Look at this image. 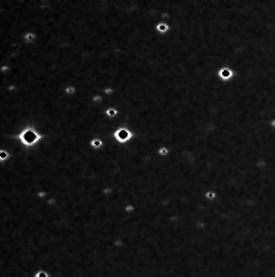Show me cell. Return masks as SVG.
<instances>
[{"instance_id": "obj_1", "label": "cell", "mask_w": 275, "mask_h": 277, "mask_svg": "<svg viewBox=\"0 0 275 277\" xmlns=\"http://www.w3.org/2000/svg\"><path fill=\"white\" fill-rule=\"evenodd\" d=\"M20 141L25 145H35L42 138L33 128H26L20 133Z\"/></svg>"}, {"instance_id": "obj_2", "label": "cell", "mask_w": 275, "mask_h": 277, "mask_svg": "<svg viewBox=\"0 0 275 277\" xmlns=\"http://www.w3.org/2000/svg\"><path fill=\"white\" fill-rule=\"evenodd\" d=\"M132 137H133V133H132L129 129H127V128H119V129H117V131L114 132V138H115L118 142H122V143L129 141Z\"/></svg>"}, {"instance_id": "obj_3", "label": "cell", "mask_w": 275, "mask_h": 277, "mask_svg": "<svg viewBox=\"0 0 275 277\" xmlns=\"http://www.w3.org/2000/svg\"><path fill=\"white\" fill-rule=\"evenodd\" d=\"M23 39H25L27 43H28V42H33V41L36 39V33H35V32H27V33H25Z\"/></svg>"}, {"instance_id": "obj_4", "label": "cell", "mask_w": 275, "mask_h": 277, "mask_svg": "<svg viewBox=\"0 0 275 277\" xmlns=\"http://www.w3.org/2000/svg\"><path fill=\"white\" fill-rule=\"evenodd\" d=\"M9 159V153L5 149H0V161H5Z\"/></svg>"}, {"instance_id": "obj_5", "label": "cell", "mask_w": 275, "mask_h": 277, "mask_svg": "<svg viewBox=\"0 0 275 277\" xmlns=\"http://www.w3.org/2000/svg\"><path fill=\"white\" fill-rule=\"evenodd\" d=\"M91 145H92L94 148H100V147L102 145V142H101L100 139H94V141L91 142Z\"/></svg>"}, {"instance_id": "obj_6", "label": "cell", "mask_w": 275, "mask_h": 277, "mask_svg": "<svg viewBox=\"0 0 275 277\" xmlns=\"http://www.w3.org/2000/svg\"><path fill=\"white\" fill-rule=\"evenodd\" d=\"M157 30H159L160 32H166V31L168 30V26H166V25L161 24V25H159V26H157Z\"/></svg>"}, {"instance_id": "obj_7", "label": "cell", "mask_w": 275, "mask_h": 277, "mask_svg": "<svg viewBox=\"0 0 275 277\" xmlns=\"http://www.w3.org/2000/svg\"><path fill=\"white\" fill-rule=\"evenodd\" d=\"M106 113L108 116H115L117 115V111H115L114 108H108V110L106 111Z\"/></svg>"}, {"instance_id": "obj_8", "label": "cell", "mask_w": 275, "mask_h": 277, "mask_svg": "<svg viewBox=\"0 0 275 277\" xmlns=\"http://www.w3.org/2000/svg\"><path fill=\"white\" fill-rule=\"evenodd\" d=\"M65 93H67V94H75V87L68 86L67 89H65Z\"/></svg>"}, {"instance_id": "obj_9", "label": "cell", "mask_w": 275, "mask_h": 277, "mask_svg": "<svg viewBox=\"0 0 275 277\" xmlns=\"http://www.w3.org/2000/svg\"><path fill=\"white\" fill-rule=\"evenodd\" d=\"M35 276L36 277H48V273L47 272H44V271H39V272H37Z\"/></svg>"}, {"instance_id": "obj_10", "label": "cell", "mask_w": 275, "mask_h": 277, "mask_svg": "<svg viewBox=\"0 0 275 277\" xmlns=\"http://www.w3.org/2000/svg\"><path fill=\"white\" fill-rule=\"evenodd\" d=\"M0 70H1V72H4V73H6V72L9 70V67H8V65H5V67H3V68H1Z\"/></svg>"}, {"instance_id": "obj_11", "label": "cell", "mask_w": 275, "mask_h": 277, "mask_svg": "<svg viewBox=\"0 0 275 277\" xmlns=\"http://www.w3.org/2000/svg\"><path fill=\"white\" fill-rule=\"evenodd\" d=\"M94 101H96V102H97V101H101V96H95V97H94Z\"/></svg>"}, {"instance_id": "obj_12", "label": "cell", "mask_w": 275, "mask_h": 277, "mask_svg": "<svg viewBox=\"0 0 275 277\" xmlns=\"http://www.w3.org/2000/svg\"><path fill=\"white\" fill-rule=\"evenodd\" d=\"M271 126H273V127H275V120H273V121H271Z\"/></svg>"}]
</instances>
